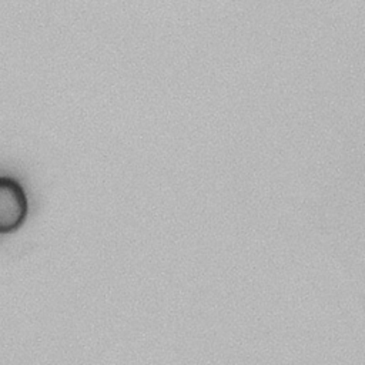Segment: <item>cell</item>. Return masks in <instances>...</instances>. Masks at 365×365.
<instances>
[{"label": "cell", "instance_id": "obj_1", "mask_svg": "<svg viewBox=\"0 0 365 365\" xmlns=\"http://www.w3.org/2000/svg\"><path fill=\"white\" fill-rule=\"evenodd\" d=\"M27 215L23 185L11 177H0V234L20 228Z\"/></svg>", "mask_w": 365, "mask_h": 365}]
</instances>
